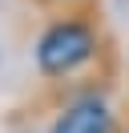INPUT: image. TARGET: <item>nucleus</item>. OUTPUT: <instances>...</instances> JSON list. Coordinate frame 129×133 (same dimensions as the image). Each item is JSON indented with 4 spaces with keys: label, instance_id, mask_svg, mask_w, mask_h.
<instances>
[{
    "label": "nucleus",
    "instance_id": "1",
    "mask_svg": "<svg viewBox=\"0 0 129 133\" xmlns=\"http://www.w3.org/2000/svg\"><path fill=\"white\" fill-rule=\"evenodd\" d=\"M97 52V32L85 20H56L36 41V65L44 77H69Z\"/></svg>",
    "mask_w": 129,
    "mask_h": 133
},
{
    "label": "nucleus",
    "instance_id": "2",
    "mask_svg": "<svg viewBox=\"0 0 129 133\" xmlns=\"http://www.w3.org/2000/svg\"><path fill=\"white\" fill-rule=\"evenodd\" d=\"M53 133H113V117L97 97H85L56 117Z\"/></svg>",
    "mask_w": 129,
    "mask_h": 133
}]
</instances>
